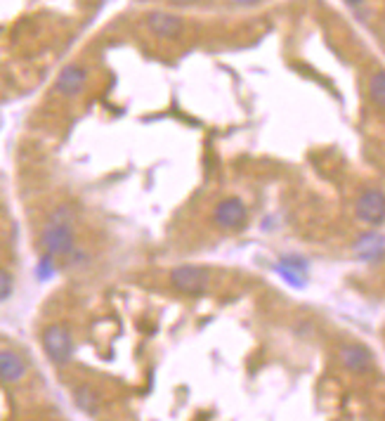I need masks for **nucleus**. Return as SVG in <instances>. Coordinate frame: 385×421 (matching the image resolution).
Returning <instances> with one entry per match:
<instances>
[{"label": "nucleus", "instance_id": "obj_1", "mask_svg": "<svg viewBox=\"0 0 385 421\" xmlns=\"http://www.w3.org/2000/svg\"><path fill=\"white\" fill-rule=\"evenodd\" d=\"M41 249L48 258H69L76 251V230H73V223L48 220L46 230L41 232Z\"/></svg>", "mask_w": 385, "mask_h": 421}, {"label": "nucleus", "instance_id": "obj_2", "mask_svg": "<svg viewBox=\"0 0 385 421\" xmlns=\"http://www.w3.org/2000/svg\"><path fill=\"white\" fill-rule=\"evenodd\" d=\"M43 350H46L48 360L53 362L55 367H64L69 365L71 358H73V338H71V331L64 327V324H48L46 329H43Z\"/></svg>", "mask_w": 385, "mask_h": 421}, {"label": "nucleus", "instance_id": "obj_3", "mask_svg": "<svg viewBox=\"0 0 385 421\" xmlns=\"http://www.w3.org/2000/svg\"><path fill=\"white\" fill-rule=\"evenodd\" d=\"M211 282V270L204 265H177L170 270V284L177 291L187 293V296H196L201 293Z\"/></svg>", "mask_w": 385, "mask_h": 421}, {"label": "nucleus", "instance_id": "obj_4", "mask_svg": "<svg viewBox=\"0 0 385 421\" xmlns=\"http://www.w3.org/2000/svg\"><path fill=\"white\" fill-rule=\"evenodd\" d=\"M144 26L149 28L157 38H166V41L180 38V36L184 33V19L177 17V14H173V12H166V10L147 12Z\"/></svg>", "mask_w": 385, "mask_h": 421}, {"label": "nucleus", "instance_id": "obj_5", "mask_svg": "<svg viewBox=\"0 0 385 421\" xmlns=\"http://www.w3.org/2000/svg\"><path fill=\"white\" fill-rule=\"evenodd\" d=\"M246 218H248L246 204L236 197L222 199L216 209H213V220H216V225L222 227V230H241L246 225Z\"/></svg>", "mask_w": 385, "mask_h": 421}, {"label": "nucleus", "instance_id": "obj_6", "mask_svg": "<svg viewBox=\"0 0 385 421\" xmlns=\"http://www.w3.org/2000/svg\"><path fill=\"white\" fill-rule=\"evenodd\" d=\"M354 213H357V218L366 225H383L385 223V192L381 189L362 192L357 204H354Z\"/></svg>", "mask_w": 385, "mask_h": 421}, {"label": "nucleus", "instance_id": "obj_7", "mask_svg": "<svg viewBox=\"0 0 385 421\" xmlns=\"http://www.w3.org/2000/svg\"><path fill=\"white\" fill-rule=\"evenodd\" d=\"M85 83H88V69L83 64H66L62 71L57 73L55 78V90L59 95H64V98H76L85 90Z\"/></svg>", "mask_w": 385, "mask_h": 421}, {"label": "nucleus", "instance_id": "obj_8", "mask_svg": "<svg viewBox=\"0 0 385 421\" xmlns=\"http://www.w3.org/2000/svg\"><path fill=\"white\" fill-rule=\"evenodd\" d=\"M340 362H343V367L347 372L364 374L374 367V355H371V350L362 343H345L343 348H340Z\"/></svg>", "mask_w": 385, "mask_h": 421}, {"label": "nucleus", "instance_id": "obj_9", "mask_svg": "<svg viewBox=\"0 0 385 421\" xmlns=\"http://www.w3.org/2000/svg\"><path fill=\"white\" fill-rule=\"evenodd\" d=\"M26 376V362L17 350H0V381L19 383Z\"/></svg>", "mask_w": 385, "mask_h": 421}, {"label": "nucleus", "instance_id": "obj_10", "mask_svg": "<svg viewBox=\"0 0 385 421\" xmlns=\"http://www.w3.org/2000/svg\"><path fill=\"white\" fill-rule=\"evenodd\" d=\"M354 254H357L362 261H376V258H381L385 254V239L379 232H369L354 244Z\"/></svg>", "mask_w": 385, "mask_h": 421}, {"label": "nucleus", "instance_id": "obj_11", "mask_svg": "<svg viewBox=\"0 0 385 421\" xmlns=\"http://www.w3.org/2000/svg\"><path fill=\"white\" fill-rule=\"evenodd\" d=\"M73 402H76V407L80 412H85V415H90L95 417L100 412V393L95 390L93 386H88V383H83V386H78V388H73Z\"/></svg>", "mask_w": 385, "mask_h": 421}, {"label": "nucleus", "instance_id": "obj_12", "mask_svg": "<svg viewBox=\"0 0 385 421\" xmlns=\"http://www.w3.org/2000/svg\"><path fill=\"white\" fill-rule=\"evenodd\" d=\"M279 275L284 277V279H288L293 286H302L305 284V279H302L298 272H305V265H302L300 261H295V258H286V261H281L279 263Z\"/></svg>", "mask_w": 385, "mask_h": 421}, {"label": "nucleus", "instance_id": "obj_13", "mask_svg": "<svg viewBox=\"0 0 385 421\" xmlns=\"http://www.w3.org/2000/svg\"><path fill=\"white\" fill-rule=\"evenodd\" d=\"M369 95L379 107L385 109V71H376L369 80Z\"/></svg>", "mask_w": 385, "mask_h": 421}, {"label": "nucleus", "instance_id": "obj_14", "mask_svg": "<svg viewBox=\"0 0 385 421\" xmlns=\"http://www.w3.org/2000/svg\"><path fill=\"white\" fill-rule=\"evenodd\" d=\"M10 293H12V277H10V272L0 268V303L5 298H10Z\"/></svg>", "mask_w": 385, "mask_h": 421}, {"label": "nucleus", "instance_id": "obj_15", "mask_svg": "<svg viewBox=\"0 0 385 421\" xmlns=\"http://www.w3.org/2000/svg\"><path fill=\"white\" fill-rule=\"evenodd\" d=\"M173 5H189V3H194V0H170Z\"/></svg>", "mask_w": 385, "mask_h": 421}, {"label": "nucleus", "instance_id": "obj_16", "mask_svg": "<svg viewBox=\"0 0 385 421\" xmlns=\"http://www.w3.org/2000/svg\"><path fill=\"white\" fill-rule=\"evenodd\" d=\"M234 5H248V3H253V0H232Z\"/></svg>", "mask_w": 385, "mask_h": 421}, {"label": "nucleus", "instance_id": "obj_17", "mask_svg": "<svg viewBox=\"0 0 385 421\" xmlns=\"http://www.w3.org/2000/svg\"><path fill=\"white\" fill-rule=\"evenodd\" d=\"M345 3H347V5H362L364 0H345Z\"/></svg>", "mask_w": 385, "mask_h": 421}]
</instances>
